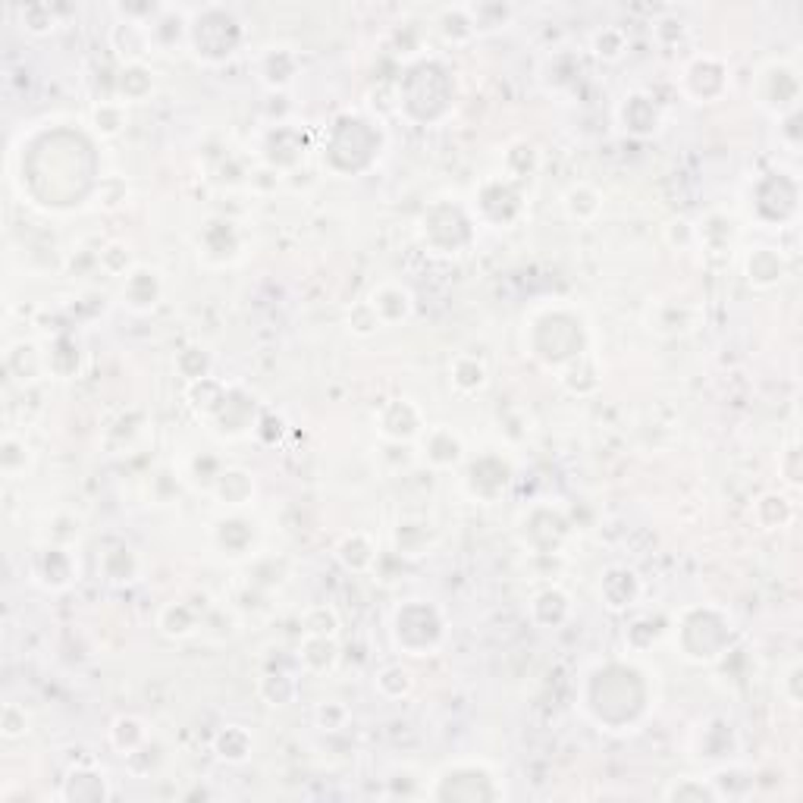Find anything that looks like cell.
<instances>
[{
    "label": "cell",
    "instance_id": "obj_1",
    "mask_svg": "<svg viewBox=\"0 0 803 803\" xmlns=\"http://www.w3.org/2000/svg\"><path fill=\"white\" fill-rule=\"evenodd\" d=\"M380 430L389 439H412L421 433V414L418 408L408 402V398H398V402H389L380 414Z\"/></svg>",
    "mask_w": 803,
    "mask_h": 803
},
{
    "label": "cell",
    "instance_id": "obj_2",
    "mask_svg": "<svg viewBox=\"0 0 803 803\" xmlns=\"http://www.w3.org/2000/svg\"><path fill=\"white\" fill-rule=\"evenodd\" d=\"M367 301H371V308L377 311V317L383 320V324H396V320H406L408 314H412V293L396 283L377 285Z\"/></svg>",
    "mask_w": 803,
    "mask_h": 803
},
{
    "label": "cell",
    "instance_id": "obj_3",
    "mask_svg": "<svg viewBox=\"0 0 803 803\" xmlns=\"http://www.w3.org/2000/svg\"><path fill=\"white\" fill-rule=\"evenodd\" d=\"M123 299L129 301V308L135 311H151L160 299V279L154 270L148 267H135L126 277V285H123Z\"/></svg>",
    "mask_w": 803,
    "mask_h": 803
},
{
    "label": "cell",
    "instance_id": "obj_4",
    "mask_svg": "<svg viewBox=\"0 0 803 803\" xmlns=\"http://www.w3.org/2000/svg\"><path fill=\"white\" fill-rule=\"evenodd\" d=\"M339 659L336 650V638H320V634H305L301 640V665L314 675H324V671H333Z\"/></svg>",
    "mask_w": 803,
    "mask_h": 803
},
{
    "label": "cell",
    "instance_id": "obj_5",
    "mask_svg": "<svg viewBox=\"0 0 803 803\" xmlns=\"http://www.w3.org/2000/svg\"><path fill=\"white\" fill-rule=\"evenodd\" d=\"M424 455L430 458L433 465L452 468L462 458V439L452 430H446V427H437V430H430L424 437Z\"/></svg>",
    "mask_w": 803,
    "mask_h": 803
},
{
    "label": "cell",
    "instance_id": "obj_6",
    "mask_svg": "<svg viewBox=\"0 0 803 803\" xmlns=\"http://www.w3.org/2000/svg\"><path fill=\"white\" fill-rule=\"evenodd\" d=\"M26 465H28V446L26 439L20 437H4V443H0V471H4V478L16 480L20 474H26Z\"/></svg>",
    "mask_w": 803,
    "mask_h": 803
},
{
    "label": "cell",
    "instance_id": "obj_7",
    "mask_svg": "<svg viewBox=\"0 0 803 803\" xmlns=\"http://www.w3.org/2000/svg\"><path fill=\"white\" fill-rule=\"evenodd\" d=\"M599 207H603V198H599L590 186H574L568 195H565V211H568L571 220H581V223L597 217Z\"/></svg>",
    "mask_w": 803,
    "mask_h": 803
},
{
    "label": "cell",
    "instance_id": "obj_8",
    "mask_svg": "<svg viewBox=\"0 0 803 803\" xmlns=\"http://www.w3.org/2000/svg\"><path fill=\"white\" fill-rule=\"evenodd\" d=\"M452 383L458 386V392H478L486 386V367L480 365L478 358H471V355H462V358L455 361V367H452Z\"/></svg>",
    "mask_w": 803,
    "mask_h": 803
},
{
    "label": "cell",
    "instance_id": "obj_9",
    "mask_svg": "<svg viewBox=\"0 0 803 803\" xmlns=\"http://www.w3.org/2000/svg\"><path fill=\"white\" fill-rule=\"evenodd\" d=\"M339 558H342L346 568L365 571V568H371V562H373V546L367 543L365 534H352V537H346L339 543Z\"/></svg>",
    "mask_w": 803,
    "mask_h": 803
},
{
    "label": "cell",
    "instance_id": "obj_10",
    "mask_svg": "<svg viewBox=\"0 0 803 803\" xmlns=\"http://www.w3.org/2000/svg\"><path fill=\"white\" fill-rule=\"evenodd\" d=\"M590 47H593V53H597V57H603V60L612 63V60H618L624 51H628V38H624L622 28L603 26V28H597V32H593Z\"/></svg>",
    "mask_w": 803,
    "mask_h": 803
},
{
    "label": "cell",
    "instance_id": "obj_11",
    "mask_svg": "<svg viewBox=\"0 0 803 803\" xmlns=\"http://www.w3.org/2000/svg\"><path fill=\"white\" fill-rule=\"evenodd\" d=\"M217 753L229 763H242V759L252 753V737L239 728V725H229L223 735L217 737Z\"/></svg>",
    "mask_w": 803,
    "mask_h": 803
},
{
    "label": "cell",
    "instance_id": "obj_12",
    "mask_svg": "<svg viewBox=\"0 0 803 803\" xmlns=\"http://www.w3.org/2000/svg\"><path fill=\"white\" fill-rule=\"evenodd\" d=\"M0 735L4 741H20L28 735V712L20 703H7L0 712Z\"/></svg>",
    "mask_w": 803,
    "mask_h": 803
},
{
    "label": "cell",
    "instance_id": "obj_13",
    "mask_svg": "<svg viewBox=\"0 0 803 803\" xmlns=\"http://www.w3.org/2000/svg\"><path fill=\"white\" fill-rule=\"evenodd\" d=\"M305 634H320V638H336L339 618L330 606H314L305 612Z\"/></svg>",
    "mask_w": 803,
    "mask_h": 803
},
{
    "label": "cell",
    "instance_id": "obj_14",
    "mask_svg": "<svg viewBox=\"0 0 803 803\" xmlns=\"http://www.w3.org/2000/svg\"><path fill=\"white\" fill-rule=\"evenodd\" d=\"M92 120H94V129H98L100 135H116V132H123V126H126V113H123L120 104L104 100V104L94 107Z\"/></svg>",
    "mask_w": 803,
    "mask_h": 803
},
{
    "label": "cell",
    "instance_id": "obj_15",
    "mask_svg": "<svg viewBox=\"0 0 803 803\" xmlns=\"http://www.w3.org/2000/svg\"><path fill=\"white\" fill-rule=\"evenodd\" d=\"M164 612H166V615H173V624H164V628H160L166 638H186V634H192V630H195V612L189 609V606L170 603Z\"/></svg>",
    "mask_w": 803,
    "mask_h": 803
},
{
    "label": "cell",
    "instance_id": "obj_16",
    "mask_svg": "<svg viewBox=\"0 0 803 803\" xmlns=\"http://www.w3.org/2000/svg\"><path fill=\"white\" fill-rule=\"evenodd\" d=\"M380 326H383V320L377 317L371 301H358V305L349 311V330L358 333V336H371V333L380 330Z\"/></svg>",
    "mask_w": 803,
    "mask_h": 803
},
{
    "label": "cell",
    "instance_id": "obj_17",
    "mask_svg": "<svg viewBox=\"0 0 803 803\" xmlns=\"http://www.w3.org/2000/svg\"><path fill=\"white\" fill-rule=\"evenodd\" d=\"M377 684L386 697H402V694L412 691V675H408L402 665H392V669H386L383 675L377 678Z\"/></svg>",
    "mask_w": 803,
    "mask_h": 803
},
{
    "label": "cell",
    "instance_id": "obj_18",
    "mask_svg": "<svg viewBox=\"0 0 803 803\" xmlns=\"http://www.w3.org/2000/svg\"><path fill=\"white\" fill-rule=\"evenodd\" d=\"M20 16H22V28H28V32H35V35H44L53 28V13H51V7H44V4L22 7Z\"/></svg>",
    "mask_w": 803,
    "mask_h": 803
},
{
    "label": "cell",
    "instance_id": "obj_19",
    "mask_svg": "<svg viewBox=\"0 0 803 803\" xmlns=\"http://www.w3.org/2000/svg\"><path fill=\"white\" fill-rule=\"evenodd\" d=\"M349 719V712L342 710V706H336V703H324L317 710V722L324 725L326 731H336V728H342V722H333V719Z\"/></svg>",
    "mask_w": 803,
    "mask_h": 803
},
{
    "label": "cell",
    "instance_id": "obj_20",
    "mask_svg": "<svg viewBox=\"0 0 803 803\" xmlns=\"http://www.w3.org/2000/svg\"><path fill=\"white\" fill-rule=\"evenodd\" d=\"M669 797L671 800H681V797H716L712 794V791H706V788H687V784H675V788L669 791Z\"/></svg>",
    "mask_w": 803,
    "mask_h": 803
}]
</instances>
